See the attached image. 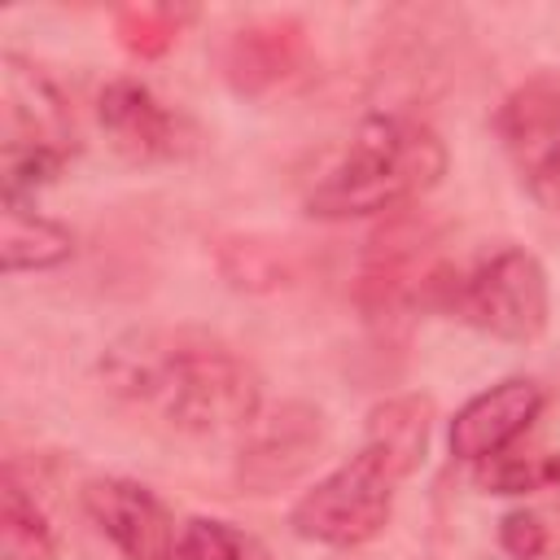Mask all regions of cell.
<instances>
[{
    "mask_svg": "<svg viewBox=\"0 0 560 560\" xmlns=\"http://www.w3.org/2000/svg\"><path fill=\"white\" fill-rule=\"evenodd\" d=\"M494 136L525 188L547 179L560 166V74H534L516 83L494 114Z\"/></svg>",
    "mask_w": 560,
    "mask_h": 560,
    "instance_id": "obj_8",
    "label": "cell"
},
{
    "mask_svg": "<svg viewBox=\"0 0 560 560\" xmlns=\"http://www.w3.org/2000/svg\"><path fill=\"white\" fill-rule=\"evenodd\" d=\"M542 411V385L529 376H503L490 389L472 394L451 420V455L464 464L499 459Z\"/></svg>",
    "mask_w": 560,
    "mask_h": 560,
    "instance_id": "obj_6",
    "label": "cell"
},
{
    "mask_svg": "<svg viewBox=\"0 0 560 560\" xmlns=\"http://www.w3.org/2000/svg\"><path fill=\"white\" fill-rule=\"evenodd\" d=\"M499 547H503L512 560H534V556H542V547H547V525H542V516H538V512H525V508L508 512V516L499 521Z\"/></svg>",
    "mask_w": 560,
    "mask_h": 560,
    "instance_id": "obj_16",
    "label": "cell"
},
{
    "mask_svg": "<svg viewBox=\"0 0 560 560\" xmlns=\"http://www.w3.org/2000/svg\"><path fill=\"white\" fill-rule=\"evenodd\" d=\"M254 446L245 451L241 472L254 486H276L284 477H293L306 455L319 446V411L302 407V402H284L271 420H254Z\"/></svg>",
    "mask_w": 560,
    "mask_h": 560,
    "instance_id": "obj_10",
    "label": "cell"
},
{
    "mask_svg": "<svg viewBox=\"0 0 560 560\" xmlns=\"http://www.w3.org/2000/svg\"><path fill=\"white\" fill-rule=\"evenodd\" d=\"M481 486H490V494H529V490H542L547 486V455H499L486 464L481 472Z\"/></svg>",
    "mask_w": 560,
    "mask_h": 560,
    "instance_id": "obj_15",
    "label": "cell"
},
{
    "mask_svg": "<svg viewBox=\"0 0 560 560\" xmlns=\"http://www.w3.org/2000/svg\"><path fill=\"white\" fill-rule=\"evenodd\" d=\"M451 311L494 341H538L551 315L547 267L529 249H499L455 280Z\"/></svg>",
    "mask_w": 560,
    "mask_h": 560,
    "instance_id": "obj_4",
    "label": "cell"
},
{
    "mask_svg": "<svg viewBox=\"0 0 560 560\" xmlns=\"http://www.w3.org/2000/svg\"><path fill=\"white\" fill-rule=\"evenodd\" d=\"M446 175L442 136L407 114H368L341 158L311 184L306 214L315 219H363L398 210Z\"/></svg>",
    "mask_w": 560,
    "mask_h": 560,
    "instance_id": "obj_2",
    "label": "cell"
},
{
    "mask_svg": "<svg viewBox=\"0 0 560 560\" xmlns=\"http://www.w3.org/2000/svg\"><path fill=\"white\" fill-rule=\"evenodd\" d=\"M433 416H438V407L429 394H394L368 411L363 451H372L398 481H407L429 455Z\"/></svg>",
    "mask_w": 560,
    "mask_h": 560,
    "instance_id": "obj_9",
    "label": "cell"
},
{
    "mask_svg": "<svg viewBox=\"0 0 560 560\" xmlns=\"http://www.w3.org/2000/svg\"><path fill=\"white\" fill-rule=\"evenodd\" d=\"M0 560H57V534L13 472L0 481Z\"/></svg>",
    "mask_w": 560,
    "mask_h": 560,
    "instance_id": "obj_12",
    "label": "cell"
},
{
    "mask_svg": "<svg viewBox=\"0 0 560 560\" xmlns=\"http://www.w3.org/2000/svg\"><path fill=\"white\" fill-rule=\"evenodd\" d=\"M188 18H192L188 9H171V4H127V9H118L114 26H118V39L127 52L158 57L175 44L179 22H188Z\"/></svg>",
    "mask_w": 560,
    "mask_h": 560,
    "instance_id": "obj_14",
    "label": "cell"
},
{
    "mask_svg": "<svg viewBox=\"0 0 560 560\" xmlns=\"http://www.w3.org/2000/svg\"><path fill=\"white\" fill-rule=\"evenodd\" d=\"M542 490H556V494H560V451L547 455V486H542Z\"/></svg>",
    "mask_w": 560,
    "mask_h": 560,
    "instance_id": "obj_18",
    "label": "cell"
},
{
    "mask_svg": "<svg viewBox=\"0 0 560 560\" xmlns=\"http://www.w3.org/2000/svg\"><path fill=\"white\" fill-rule=\"evenodd\" d=\"M175 560H271V547L219 516H192L179 525Z\"/></svg>",
    "mask_w": 560,
    "mask_h": 560,
    "instance_id": "obj_13",
    "label": "cell"
},
{
    "mask_svg": "<svg viewBox=\"0 0 560 560\" xmlns=\"http://www.w3.org/2000/svg\"><path fill=\"white\" fill-rule=\"evenodd\" d=\"M114 398L184 438L249 433L262 411L258 372L206 328H127L101 354Z\"/></svg>",
    "mask_w": 560,
    "mask_h": 560,
    "instance_id": "obj_1",
    "label": "cell"
},
{
    "mask_svg": "<svg viewBox=\"0 0 560 560\" xmlns=\"http://www.w3.org/2000/svg\"><path fill=\"white\" fill-rule=\"evenodd\" d=\"M83 512L122 560H175V512L144 481L92 477L83 486Z\"/></svg>",
    "mask_w": 560,
    "mask_h": 560,
    "instance_id": "obj_5",
    "label": "cell"
},
{
    "mask_svg": "<svg viewBox=\"0 0 560 560\" xmlns=\"http://www.w3.org/2000/svg\"><path fill=\"white\" fill-rule=\"evenodd\" d=\"M394 490L398 477L372 451L359 446V455H350L311 490H302V499L289 508V529L306 542L337 551L363 547L385 529L394 512Z\"/></svg>",
    "mask_w": 560,
    "mask_h": 560,
    "instance_id": "obj_3",
    "label": "cell"
},
{
    "mask_svg": "<svg viewBox=\"0 0 560 560\" xmlns=\"http://www.w3.org/2000/svg\"><path fill=\"white\" fill-rule=\"evenodd\" d=\"M96 118L109 149L136 166L171 162L184 153V122L179 114L153 96V88L136 79H114L96 96Z\"/></svg>",
    "mask_w": 560,
    "mask_h": 560,
    "instance_id": "obj_7",
    "label": "cell"
},
{
    "mask_svg": "<svg viewBox=\"0 0 560 560\" xmlns=\"http://www.w3.org/2000/svg\"><path fill=\"white\" fill-rule=\"evenodd\" d=\"M74 258V232L35 206L0 201V267L18 271H52Z\"/></svg>",
    "mask_w": 560,
    "mask_h": 560,
    "instance_id": "obj_11",
    "label": "cell"
},
{
    "mask_svg": "<svg viewBox=\"0 0 560 560\" xmlns=\"http://www.w3.org/2000/svg\"><path fill=\"white\" fill-rule=\"evenodd\" d=\"M529 197L547 210V214H560V166L547 175V179H538V184H529Z\"/></svg>",
    "mask_w": 560,
    "mask_h": 560,
    "instance_id": "obj_17",
    "label": "cell"
}]
</instances>
